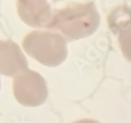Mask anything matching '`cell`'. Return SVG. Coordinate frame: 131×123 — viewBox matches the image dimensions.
<instances>
[{
    "instance_id": "6da1fadb",
    "label": "cell",
    "mask_w": 131,
    "mask_h": 123,
    "mask_svg": "<svg viewBox=\"0 0 131 123\" xmlns=\"http://www.w3.org/2000/svg\"><path fill=\"white\" fill-rule=\"evenodd\" d=\"M53 24L69 38L79 39L95 32L100 24V16L94 3L74 4L58 11Z\"/></svg>"
},
{
    "instance_id": "7a4b0ae2",
    "label": "cell",
    "mask_w": 131,
    "mask_h": 123,
    "mask_svg": "<svg viewBox=\"0 0 131 123\" xmlns=\"http://www.w3.org/2000/svg\"><path fill=\"white\" fill-rule=\"evenodd\" d=\"M14 94L24 106L41 105L47 99V87L44 79L37 74L18 78L14 83Z\"/></svg>"
},
{
    "instance_id": "3957f363",
    "label": "cell",
    "mask_w": 131,
    "mask_h": 123,
    "mask_svg": "<svg viewBox=\"0 0 131 123\" xmlns=\"http://www.w3.org/2000/svg\"><path fill=\"white\" fill-rule=\"evenodd\" d=\"M107 24L117 36L131 29V8L127 6H118L112 9L107 17Z\"/></svg>"
},
{
    "instance_id": "277c9868",
    "label": "cell",
    "mask_w": 131,
    "mask_h": 123,
    "mask_svg": "<svg viewBox=\"0 0 131 123\" xmlns=\"http://www.w3.org/2000/svg\"><path fill=\"white\" fill-rule=\"evenodd\" d=\"M118 44L124 57L131 62V29L118 36Z\"/></svg>"
},
{
    "instance_id": "5b68a950",
    "label": "cell",
    "mask_w": 131,
    "mask_h": 123,
    "mask_svg": "<svg viewBox=\"0 0 131 123\" xmlns=\"http://www.w3.org/2000/svg\"><path fill=\"white\" fill-rule=\"evenodd\" d=\"M72 123H100L99 121L94 120V119H80V120L74 121Z\"/></svg>"
}]
</instances>
